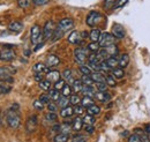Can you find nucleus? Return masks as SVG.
I'll return each mask as SVG.
<instances>
[{
    "label": "nucleus",
    "instance_id": "obj_1",
    "mask_svg": "<svg viewBox=\"0 0 150 142\" xmlns=\"http://www.w3.org/2000/svg\"><path fill=\"white\" fill-rule=\"evenodd\" d=\"M6 123L9 128L12 129H18L21 125V114L18 109H8L6 111Z\"/></svg>",
    "mask_w": 150,
    "mask_h": 142
},
{
    "label": "nucleus",
    "instance_id": "obj_2",
    "mask_svg": "<svg viewBox=\"0 0 150 142\" xmlns=\"http://www.w3.org/2000/svg\"><path fill=\"white\" fill-rule=\"evenodd\" d=\"M88 59V49L83 48H76L74 50V60L80 66L86 65V61Z\"/></svg>",
    "mask_w": 150,
    "mask_h": 142
},
{
    "label": "nucleus",
    "instance_id": "obj_3",
    "mask_svg": "<svg viewBox=\"0 0 150 142\" xmlns=\"http://www.w3.org/2000/svg\"><path fill=\"white\" fill-rule=\"evenodd\" d=\"M115 37L112 35V33H102L100 38L98 40L100 48H108L112 44H115Z\"/></svg>",
    "mask_w": 150,
    "mask_h": 142
},
{
    "label": "nucleus",
    "instance_id": "obj_4",
    "mask_svg": "<svg viewBox=\"0 0 150 142\" xmlns=\"http://www.w3.org/2000/svg\"><path fill=\"white\" fill-rule=\"evenodd\" d=\"M56 23L53 22V20H47L43 27V38L46 40V39H50L54 30H56Z\"/></svg>",
    "mask_w": 150,
    "mask_h": 142
},
{
    "label": "nucleus",
    "instance_id": "obj_5",
    "mask_svg": "<svg viewBox=\"0 0 150 142\" xmlns=\"http://www.w3.org/2000/svg\"><path fill=\"white\" fill-rule=\"evenodd\" d=\"M102 20V14L96 12V11H91L89 12V14L87 15V18H86V23L87 26H89L90 28H94L96 27Z\"/></svg>",
    "mask_w": 150,
    "mask_h": 142
},
{
    "label": "nucleus",
    "instance_id": "obj_6",
    "mask_svg": "<svg viewBox=\"0 0 150 142\" xmlns=\"http://www.w3.org/2000/svg\"><path fill=\"white\" fill-rule=\"evenodd\" d=\"M43 37V31L40 30L38 24H34L30 29V40L33 44H38L42 40Z\"/></svg>",
    "mask_w": 150,
    "mask_h": 142
},
{
    "label": "nucleus",
    "instance_id": "obj_7",
    "mask_svg": "<svg viewBox=\"0 0 150 142\" xmlns=\"http://www.w3.org/2000/svg\"><path fill=\"white\" fill-rule=\"evenodd\" d=\"M15 51L11 48H2L0 50V60L1 61H12L15 59Z\"/></svg>",
    "mask_w": 150,
    "mask_h": 142
},
{
    "label": "nucleus",
    "instance_id": "obj_8",
    "mask_svg": "<svg viewBox=\"0 0 150 142\" xmlns=\"http://www.w3.org/2000/svg\"><path fill=\"white\" fill-rule=\"evenodd\" d=\"M57 27H58L60 30H62L64 33H66V31L71 30V29L74 27V21H73V18H61V20L59 21V23H58Z\"/></svg>",
    "mask_w": 150,
    "mask_h": 142
},
{
    "label": "nucleus",
    "instance_id": "obj_9",
    "mask_svg": "<svg viewBox=\"0 0 150 142\" xmlns=\"http://www.w3.org/2000/svg\"><path fill=\"white\" fill-rule=\"evenodd\" d=\"M15 73V70L11 67H0V79L5 80L6 82H13L12 75Z\"/></svg>",
    "mask_w": 150,
    "mask_h": 142
},
{
    "label": "nucleus",
    "instance_id": "obj_10",
    "mask_svg": "<svg viewBox=\"0 0 150 142\" xmlns=\"http://www.w3.org/2000/svg\"><path fill=\"white\" fill-rule=\"evenodd\" d=\"M37 124H38L37 116H35V114L30 116V117L27 119V121H25V129H27V132H28V133L35 132L36 128H37Z\"/></svg>",
    "mask_w": 150,
    "mask_h": 142
},
{
    "label": "nucleus",
    "instance_id": "obj_11",
    "mask_svg": "<svg viewBox=\"0 0 150 142\" xmlns=\"http://www.w3.org/2000/svg\"><path fill=\"white\" fill-rule=\"evenodd\" d=\"M112 35L117 39H122L125 37V35H126L125 28L121 24H119V23H114L112 26Z\"/></svg>",
    "mask_w": 150,
    "mask_h": 142
},
{
    "label": "nucleus",
    "instance_id": "obj_12",
    "mask_svg": "<svg viewBox=\"0 0 150 142\" xmlns=\"http://www.w3.org/2000/svg\"><path fill=\"white\" fill-rule=\"evenodd\" d=\"M45 79L49 80L51 83H56L57 81H59L61 79V73L56 70H52V71H49L45 74Z\"/></svg>",
    "mask_w": 150,
    "mask_h": 142
},
{
    "label": "nucleus",
    "instance_id": "obj_13",
    "mask_svg": "<svg viewBox=\"0 0 150 142\" xmlns=\"http://www.w3.org/2000/svg\"><path fill=\"white\" fill-rule=\"evenodd\" d=\"M67 39H68V42L71 43V44H80L81 42H82V35H81V33L80 31H77V30H73L68 37H67Z\"/></svg>",
    "mask_w": 150,
    "mask_h": 142
},
{
    "label": "nucleus",
    "instance_id": "obj_14",
    "mask_svg": "<svg viewBox=\"0 0 150 142\" xmlns=\"http://www.w3.org/2000/svg\"><path fill=\"white\" fill-rule=\"evenodd\" d=\"M45 64H46V66L49 68H54V67H57L60 64V59L57 55H54V54H50V55H47Z\"/></svg>",
    "mask_w": 150,
    "mask_h": 142
},
{
    "label": "nucleus",
    "instance_id": "obj_15",
    "mask_svg": "<svg viewBox=\"0 0 150 142\" xmlns=\"http://www.w3.org/2000/svg\"><path fill=\"white\" fill-rule=\"evenodd\" d=\"M22 29H23V23H21L20 21H13L8 26V30L14 34H19L20 31H22Z\"/></svg>",
    "mask_w": 150,
    "mask_h": 142
},
{
    "label": "nucleus",
    "instance_id": "obj_16",
    "mask_svg": "<svg viewBox=\"0 0 150 142\" xmlns=\"http://www.w3.org/2000/svg\"><path fill=\"white\" fill-rule=\"evenodd\" d=\"M33 71L35 72V73H39V74H46L47 72L50 71V68L46 66V64L37 62V64H35V65H34Z\"/></svg>",
    "mask_w": 150,
    "mask_h": 142
},
{
    "label": "nucleus",
    "instance_id": "obj_17",
    "mask_svg": "<svg viewBox=\"0 0 150 142\" xmlns=\"http://www.w3.org/2000/svg\"><path fill=\"white\" fill-rule=\"evenodd\" d=\"M96 98L103 103H106V102H110L111 101V95L108 92V91H97L96 92Z\"/></svg>",
    "mask_w": 150,
    "mask_h": 142
},
{
    "label": "nucleus",
    "instance_id": "obj_18",
    "mask_svg": "<svg viewBox=\"0 0 150 142\" xmlns=\"http://www.w3.org/2000/svg\"><path fill=\"white\" fill-rule=\"evenodd\" d=\"M134 133H135V134H137V135L140 136V139H141V141H142V142H150L149 135L147 134V132H146L144 129H141V128H135Z\"/></svg>",
    "mask_w": 150,
    "mask_h": 142
},
{
    "label": "nucleus",
    "instance_id": "obj_19",
    "mask_svg": "<svg viewBox=\"0 0 150 142\" xmlns=\"http://www.w3.org/2000/svg\"><path fill=\"white\" fill-rule=\"evenodd\" d=\"M61 76H62V79H64L66 82H68V84H72L73 81H74L73 74H72V70H69V68H66L65 71L62 72V73H61Z\"/></svg>",
    "mask_w": 150,
    "mask_h": 142
},
{
    "label": "nucleus",
    "instance_id": "obj_20",
    "mask_svg": "<svg viewBox=\"0 0 150 142\" xmlns=\"http://www.w3.org/2000/svg\"><path fill=\"white\" fill-rule=\"evenodd\" d=\"M73 114H74V107H69V105L61 109V111H60V117H62V118H69Z\"/></svg>",
    "mask_w": 150,
    "mask_h": 142
},
{
    "label": "nucleus",
    "instance_id": "obj_21",
    "mask_svg": "<svg viewBox=\"0 0 150 142\" xmlns=\"http://www.w3.org/2000/svg\"><path fill=\"white\" fill-rule=\"evenodd\" d=\"M82 92L84 94V96H90V97L96 95V90H95L94 86H88V84H83Z\"/></svg>",
    "mask_w": 150,
    "mask_h": 142
},
{
    "label": "nucleus",
    "instance_id": "obj_22",
    "mask_svg": "<svg viewBox=\"0 0 150 142\" xmlns=\"http://www.w3.org/2000/svg\"><path fill=\"white\" fill-rule=\"evenodd\" d=\"M128 64H129V55L127 53L121 54L120 58H119V67L125 68V67L128 66Z\"/></svg>",
    "mask_w": 150,
    "mask_h": 142
},
{
    "label": "nucleus",
    "instance_id": "obj_23",
    "mask_svg": "<svg viewBox=\"0 0 150 142\" xmlns=\"http://www.w3.org/2000/svg\"><path fill=\"white\" fill-rule=\"evenodd\" d=\"M83 119H81V118H75L74 120H73V124H72V129L75 131V132H79V131H81L82 129V127H83Z\"/></svg>",
    "mask_w": 150,
    "mask_h": 142
},
{
    "label": "nucleus",
    "instance_id": "obj_24",
    "mask_svg": "<svg viewBox=\"0 0 150 142\" xmlns=\"http://www.w3.org/2000/svg\"><path fill=\"white\" fill-rule=\"evenodd\" d=\"M91 77L95 81V83H98V82H105V76L102 72H93L91 73Z\"/></svg>",
    "mask_w": 150,
    "mask_h": 142
},
{
    "label": "nucleus",
    "instance_id": "obj_25",
    "mask_svg": "<svg viewBox=\"0 0 150 142\" xmlns=\"http://www.w3.org/2000/svg\"><path fill=\"white\" fill-rule=\"evenodd\" d=\"M49 96L51 97V101H53V102H58L59 101V98L61 97V91H59V90H57V89H50L49 90Z\"/></svg>",
    "mask_w": 150,
    "mask_h": 142
},
{
    "label": "nucleus",
    "instance_id": "obj_26",
    "mask_svg": "<svg viewBox=\"0 0 150 142\" xmlns=\"http://www.w3.org/2000/svg\"><path fill=\"white\" fill-rule=\"evenodd\" d=\"M100 35H102L100 30H99V29H97V28H95V29H93V30L90 31V34H89V38H90V40H91V42H98V40H99V38H100Z\"/></svg>",
    "mask_w": 150,
    "mask_h": 142
},
{
    "label": "nucleus",
    "instance_id": "obj_27",
    "mask_svg": "<svg viewBox=\"0 0 150 142\" xmlns=\"http://www.w3.org/2000/svg\"><path fill=\"white\" fill-rule=\"evenodd\" d=\"M71 86L73 89V92H80V91H82V88H83V82L81 81V79L80 80H74Z\"/></svg>",
    "mask_w": 150,
    "mask_h": 142
},
{
    "label": "nucleus",
    "instance_id": "obj_28",
    "mask_svg": "<svg viewBox=\"0 0 150 142\" xmlns=\"http://www.w3.org/2000/svg\"><path fill=\"white\" fill-rule=\"evenodd\" d=\"M94 99H93V97H90V96H84L82 99H81V105L84 107H91V105H94Z\"/></svg>",
    "mask_w": 150,
    "mask_h": 142
},
{
    "label": "nucleus",
    "instance_id": "obj_29",
    "mask_svg": "<svg viewBox=\"0 0 150 142\" xmlns=\"http://www.w3.org/2000/svg\"><path fill=\"white\" fill-rule=\"evenodd\" d=\"M68 141V134L59 132L56 136L53 138V142H67Z\"/></svg>",
    "mask_w": 150,
    "mask_h": 142
},
{
    "label": "nucleus",
    "instance_id": "obj_30",
    "mask_svg": "<svg viewBox=\"0 0 150 142\" xmlns=\"http://www.w3.org/2000/svg\"><path fill=\"white\" fill-rule=\"evenodd\" d=\"M87 49H88V51H90V52H98V51L100 50V45H99L98 42H90V43L87 45Z\"/></svg>",
    "mask_w": 150,
    "mask_h": 142
},
{
    "label": "nucleus",
    "instance_id": "obj_31",
    "mask_svg": "<svg viewBox=\"0 0 150 142\" xmlns=\"http://www.w3.org/2000/svg\"><path fill=\"white\" fill-rule=\"evenodd\" d=\"M38 86H39V88L42 89V90L49 91L51 89V82L49 80H46V79H43L40 82H38Z\"/></svg>",
    "mask_w": 150,
    "mask_h": 142
},
{
    "label": "nucleus",
    "instance_id": "obj_32",
    "mask_svg": "<svg viewBox=\"0 0 150 142\" xmlns=\"http://www.w3.org/2000/svg\"><path fill=\"white\" fill-rule=\"evenodd\" d=\"M105 61H106V64H108L112 70L119 66V59H117V57H110V58H108Z\"/></svg>",
    "mask_w": 150,
    "mask_h": 142
},
{
    "label": "nucleus",
    "instance_id": "obj_33",
    "mask_svg": "<svg viewBox=\"0 0 150 142\" xmlns=\"http://www.w3.org/2000/svg\"><path fill=\"white\" fill-rule=\"evenodd\" d=\"M69 98L68 97H65V96H62L61 95V97L59 98V101L57 102V104H58V107H60L61 109H64V107H68L69 105Z\"/></svg>",
    "mask_w": 150,
    "mask_h": 142
},
{
    "label": "nucleus",
    "instance_id": "obj_34",
    "mask_svg": "<svg viewBox=\"0 0 150 142\" xmlns=\"http://www.w3.org/2000/svg\"><path fill=\"white\" fill-rule=\"evenodd\" d=\"M112 75L115 77V79H122V77H124V75H125L124 68H121V67H115V68H113Z\"/></svg>",
    "mask_w": 150,
    "mask_h": 142
},
{
    "label": "nucleus",
    "instance_id": "obj_35",
    "mask_svg": "<svg viewBox=\"0 0 150 142\" xmlns=\"http://www.w3.org/2000/svg\"><path fill=\"white\" fill-rule=\"evenodd\" d=\"M73 89H72V86L71 84H68V83H66V86L62 88L61 90V95L62 96H65V97H71L73 94Z\"/></svg>",
    "mask_w": 150,
    "mask_h": 142
},
{
    "label": "nucleus",
    "instance_id": "obj_36",
    "mask_svg": "<svg viewBox=\"0 0 150 142\" xmlns=\"http://www.w3.org/2000/svg\"><path fill=\"white\" fill-rule=\"evenodd\" d=\"M104 49H106V51L109 52L110 57H115V55L118 54V52H119L118 46H117L115 44H112V45H110V46H108V48H104Z\"/></svg>",
    "mask_w": 150,
    "mask_h": 142
},
{
    "label": "nucleus",
    "instance_id": "obj_37",
    "mask_svg": "<svg viewBox=\"0 0 150 142\" xmlns=\"http://www.w3.org/2000/svg\"><path fill=\"white\" fill-rule=\"evenodd\" d=\"M87 112H88L89 114H91V116H97V114L100 113V107H98V105H96V104H94V105L88 107Z\"/></svg>",
    "mask_w": 150,
    "mask_h": 142
},
{
    "label": "nucleus",
    "instance_id": "obj_38",
    "mask_svg": "<svg viewBox=\"0 0 150 142\" xmlns=\"http://www.w3.org/2000/svg\"><path fill=\"white\" fill-rule=\"evenodd\" d=\"M81 81L83 82V84H88V86H94V83H95V81L93 80L91 75H83V74H82Z\"/></svg>",
    "mask_w": 150,
    "mask_h": 142
},
{
    "label": "nucleus",
    "instance_id": "obj_39",
    "mask_svg": "<svg viewBox=\"0 0 150 142\" xmlns=\"http://www.w3.org/2000/svg\"><path fill=\"white\" fill-rule=\"evenodd\" d=\"M64 31L62 30H60L58 27L56 28V30H54V33H53V35H52V37H51V40L52 42H56V40H58V39H60L62 36H64Z\"/></svg>",
    "mask_w": 150,
    "mask_h": 142
},
{
    "label": "nucleus",
    "instance_id": "obj_40",
    "mask_svg": "<svg viewBox=\"0 0 150 142\" xmlns=\"http://www.w3.org/2000/svg\"><path fill=\"white\" fill-rule=\"evenodd\" d=\"M105 82L109 87H115L117 86V81H115V77L113 75H106L105 76Z\"/></svg>",
    "mask_w": 150,
    "mask_h": 142
},
{
    "label": "nucleus",
    "instance_id": "obj_41",
    "mask_svg": "<svg viewBox=\"0 0 150 142\" xmlns=\"http://www.w3.org/2000/svg\"><path fill=\"white\" fill-rule=\"evenodd\" d=\"M57 119H58V116L54 112H49L45 114V120L49 121V123H56Z\"/></svg>",
    "mask_w": 150,
    "mask_h": 142
},
{
    "label": "nucleus",
    "instance_id": "obj_42",
    "mask_svg": "<svg viewBox=\"0 0 150 142\" xmlns=\"http://www.w3.org/2000/svg\"><path fill=\"white\" fill-rule=\"evenodd\" d=\"M117 1H118V0H104L103 6H104V8H106V9H114V6H115Z\"/></svg>",
    "mask_w": 150,
    "mask_h": 142
},
{
    "label": "nucleus",
    "instance_id": "obj_43",
    "mask_svg": "<svg viewBox=\"0 0 150 142\" xmlns=\"http://www.w3.org/2000/svg\"><path fill=\"white\" fill-rule=\"evenodd\" d=\"M69 102H71V104L72 105H79L80 103H81V98H80V96L77 95V94H73L71 97H69Z\"/></svg>",
    "mask_w": 150,
    "mask_h": 142
},
{
    "label": "nucleus",
    "instance_id": "obj_44",
    "mask_svg": "<svg viewBox=\"0 0 150 142\" xmlns=\"http://www.w3.org/2000/svg\"><path fill=\"white\" fill-rule=\"evenodd\" d=\"M38 99H39L44 105H47V104L51 102V97L49 96V94H42Z\"/></svg>",
    "mask_w": 150,
    "mask_h": 142
},
{
    "label": "nucleus",
    "instance_id": "obj_45",
    "mask_svg": "<svg viewBox=\"0 0 150 142\" xmlns=\"http://www.w3.org/2000/svg\"><path fill=\"white\" fill-rule=\"evenodd\" d=\"M80 72L83 74V75H91V68L88 66V65H81L80 66Z\"/></svg>",
    "mask_w": 150,
    "mask_h": 142
},
{
    "label": "nucleus",
    "instance_id": "obj_46",
    "mask_svg": "<svg viewBox=\"0 0 150 142\" xmlns=\"http://www.w3.org/2000/svg\"><path fill=\"white\" fill-rule=\"evenodd\" d=\"M83 123L86 125H94L95 124V118L94 116H91V114H87V116H84V118H83Z\"/></svg>",
    "mask_w": 150,
    "mask_h": 142
},
{
    "label": "nucleus",
    "instance_id": "obj_47",
    "mask_svg": "<svg viewBox=\"0 0 150 142\" xmlns=\"http://www.w3.org/2000/svg\"><path fill=\"white\" fill-rule=\"evenodd\" d=\"M65 86H66V81H65L64 79H60L59 81H57L56 83H54V89L59 90V91H61Z\"/></svg>",
    "mask_w": 150,
    "mask_h": 142
},
{
    "label": "nucleus",
    "instance_id": "obj_48",
    "mask_svg": "<svg viewBox=\"0 0 150 142\" xmlns=\"http://www.w3.org/2000/svg\"><path fill=\"white\" fill-rule=\"evenodd\" d=\"M46 107H47L49 112H54V113H57V111H58V104L54 103L53 101H51V102L46 105Z\"/></svg>",
    "mask_w": 150,
    "mask_h": 142
},
{
    "label": "nucleus",
    "instance_id": "obj_49",
    "mask_svg": "<svg viewBox=\"0 0 150 142\" xmlns=\"http://www.w3.org/2000/svg\"><path fill=\"white\" fill-rule=\"evenodd\" d=\"M60 132L66 133V134H69V132H71V125L68 124V123H64L62 125H60Z\"/></svg>",
    "mask_w": 150,
    "mask_h": 142
},
{
    "label": "nucleus",
    "instance_id": "obj_50",
    "mask_svg": "<svg viewBox=\"0 0 150 142\" xmlns=\"http://www.w3.org/2000/svg\"><path fill=\"white\" fill-rule=\"evenodd\" d=\"M30 2H31V0H18V6L20 8H27V7H29Z\"/></svg>",
    "mask_w": 150,
    "mask_h": 142
},
{
    "label": "nucleus",
    "instance_id": "obj_51",
    "mask_svg": "<svg viewBox=\"0 0 150 142\" xmlns=\"http://www.w3.org/2000/svg\"><path fill=\"white\" fill-rule=\"evenodd\" d=\"M96 88H97V91H106L108 84L106 82H98L96 83Z\"/></svg>",
    "mask_w": 150,
    "mask_h": 142
},
{
    "label": "nucleus",
    "instance_id": "obj_52",
    "mask_svg": "<svg viewBox=\"0 0 150 142\" xmlns=\"http://www.w3.org/2000/svg\"><path fill=\"white\" fill-rule=\"evenodd\" d=\"M128 142H142V141H141L140 136L134 133V134H132V135L128 136Z\"/></svg>",
    "mask_w": 150,
    "mask_h": 142
},
{
    "label": "nucleus",
    "instance_id": "obj_53",
    "mask_svg": "<svg viewBox=\"0 0 150 142\" xmlns=\"http://www.w3.org/2000/svg\"><path fill=\"white\" fill-rule=\"evenodd\" d=\"M84 112V107H82V105H75L74 107V113H76L77 116H80V114H82Z\"/></svg>",
    "mask_w": 150,
    "mask_h": 142
},
{
    "label": "nucleus",
    "instance_id": "obj_54",
    "mask_svg": "<svg viewBox=\"0 0 150 142\" xmlns=\"http://www.w3.org/2000/svg\"><path fill=\"white\" fill-rule=\"evenodd\" d=\"M71 142H87V138L83 135H76L72 139Z\"/></svg>",
    "mask_w": 150,
    "mask_h": 142
},
{
    "label": "nucleus",
    "instance_id": "obj_55",
    "mask_svg": "<svg viewBox=\"0 0 150 142\" xmlns=\"http://www.w3.org/2000/svg\"><path fill=\"white\" fill-rule=\"evenodd\" d=\"M33 105H34V107H35L36 110H39V111L44 109V104H43V103H42V102H40L39 99H37V101H35Z\"/></svg>",
    "mask_w": 150,
    "mask_h": 142
},
{
    "label": "nucleus",
    "instance_id": "obj_56",
    "mask_svg": "<svg viewBox=\"0 0 150 142\" xmlns=\"http://www.w3.org/2000/svg\"><path fill=\"white\" fill-rule=\"evenodd\" d=\"M33 2H34V5H36V6H43V5H46L50 0H31Z\"/></svg>",
    "mask_w": 150,
    "mask_h": 142
},
{
    "label": "nucleus",
    "instance_id": "obj_57",
    "mask_svg": "<svg viewBox=\"0 0 150 142\" xmlns=\"http://www.w3.org/2000/svg\"><path fill=\"white\" fill-rule=\"evenodd\" d=\"M127 2H128V0H118V1H117V4H115V6H114V9L122 7V6H124L125 4H127Z\"/></svg>",
    "mask_w": 150,
    "mask_h": 142
},
{
    "label": "nucleus",
    "instance_id": "obj_58",
    "mask_svg": "<svg viewBox=\"0 0 150 142\" xmlns=\"http://www.w3.org/2000/svg\"><path fill=\"white\" fill-rule=\"evenodd\" d=\"M94 126L93 125H86V127H84V131L87 132V133H89V134H93L94 133Z\"/></svg>",
    "mask_w": 150,
    "mask_h": 142
},
{
    "label": "nucleus",
    "instance_id": "obj_59",
    "mask_svg": "<svg viewBox=\"0 0 150 142\" xmlns=\"http://www.w3.org/2000/svg\"><path fill=\"white\" fill-rule=\"evenodd\" d=\"M35 80L37 82H40L43 80V74H39V73H35Z\"/></svg>",
    "mask_w": 150,
    "mask_h": 142
},
{
    "label": "nucleus",
    "instance_id": "obj_60",
    "mask_svg": "<svg viewBox=\"0 0 150 142\" xmlns=\"http://www.w3.org/2000/svg\"><path fill=\"white\" fill-rule=\"evenodd\" d=\"M144 131L147 132V134L149 135V138H150V124H149V125H147V126L144 127Z\"/></svg>",
    "mask_w": 150,
    "mask_h": 142
},
{
    "label": "nucleus",
    "instance_id": "obj_61",
    "mask_svg": "<svg viewBox=\"0 0 150 142\" xmlns=\"http://www.w3.org/2000/svg\"><path fill=\"white\" fill-rule=\"evenodd\" d=\"M2 81H4V80H1V79H0V83H1V82H2Z\"/></svg>",
    "mask_w": 150,
    "mask_h": 142
}]
</instances>
